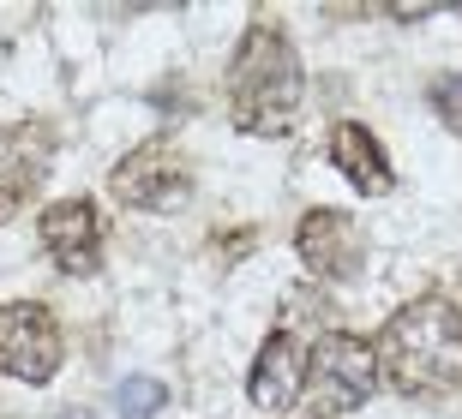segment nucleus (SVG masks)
<instances>
[{
  "label": "nucleus",
  "mask_w": 462,
  "mask_h": 419,
  "mask_svg": "<svg viewBox=\"0 0 462 419\" xmlns=\"http://www.w3.org/2000/svg\"><path fill=\"white\" fill-rule=\"evenodd\" d=\"M294 251H300V264L312 276H325V282H355L360 264H366V240L348 216L337 210H307L300 216V234H294Z\"/></svg>",
  "instance_id": "obj_6"
},
{
  "label": "nucleus",
  "mask_w": 462,
  "mask_h": 419,
  "mask_svg": "<svg viewBox=\"0 0 462 419\" xmlns=\"http://www.w3.org/2000/svg\"><path fill=\"white\" fill-rule=\"evenodd\" d=\"M108 192H115L126 210H156V216H162V210H180V204L192 198V168L174 144L151 138V144H138L133 156L115 162Z\"/></svg>",
  "instance_id": "obj_4"
},
{
  "label": "nucleus",
  "mask_w": 462,
  "mask_h": 419,
  "mask_svg": "<svg viewBox=\"0 0 462 419\" xmlns=\"http://www.w3.org/2000/svg\"><path fill=\"white\" fill-rule=\"evenodd\" d=\"M156 407H162V384L156 378H126L120 384V414L126 419H151Z\"/></svg>",
  "instance_id": "obj_11"
},
{
  "label": "nucleus",
  "mask_w": 462,
  "mask_h": 419,
  "mask_svg": "<svg viewBox=\"0 0 462 419\" xmlns=\"http://www.w3.org/2000/svg\"><path fill=\"white\" fill-rule=\"evenodd\" d=\"M300 90H307V72H300L294 42L276 24H253L235 42V60H228V114H235V126L253 138H282L294 108H300Z\"/></svg>",
  "instance_id": "obj_2"
},
{
  "label": "nucleus",
  "mask_w": 462,
  "mask_h": 419,
  "mask_svg": "<svg viewBox=\"0 0 462 419\" xmlns=\"http://www.w3.org/2000/svg\"><path fill=\"white\" fill-rule=\"evenodd\" d=\"M300 389H307V353H300V335H294V323H276L271 342H264L258 360H253L246 396H253L258 407H289Z\"/></svg>",
  "instance_id": "obj_8"
},
{
  "label": "nucleus",
  "mask_w": 462,
  "mask_h": 419,
  "mask_svg": "<svg viewBox=\"0 0 462 419\" xmlns=\"http://www.w3.org/2000/svg\"><path fill=\"white\" fill-rule=\"evenodd\" d=\"M307 389L325 414H355V407L373 402L378 389V348L360 342L348 330L319 335V348L307 353Z\"/></svg>",
  "instance_id": "obj_3"
},
{
  "label": "nucleus",
  "mask_w": 462,
  "mask_h": 419,
  "mask_svg": "<svg viewBox=\"0 0 462 419\" xmlns=\"http://www.w3.org/2000/svg\"><path fill=\"white\" fill-rule=\"evenodd\" d=\"M42 246L67 276H90L103 264V216L90 198H60L42 210Z\"/></svg>",
  "instance_id": "obj_7"
},
{
  "label": "nucleus",
  "mask_w": 462,
  "mask_h": 419,
  "mask_svg": "<svg viewBox=\"0 0 462 419\" xmlns=\"http://www.w3.org/2000/svg\"><path fill=\"white\" fill-rule=\"evenodd\" d=\"M54 144L42 126H18V132H0V222L18 210V198L42 180Z\"/></svg>",
  "instance_id": "obj_9"
},
{
  "label": "nucleus",
  "mask_w": 462,
  "mask_h": 419,
  "mask_svg": "<svg viewBox=\"0 0 462 419\" xmlns=\"http://www.w3.org/2000/svg\"><path fill=\"white\" fill-rule=\"evenodd\" d=\"M378 378L402 396H445L462 384V312L439 294H420L378 335Z\"/></svg>",
  "instance_id": "obj_1"
},
{
  "label": "nucleus",
  "mask_w": 462,
  "mask_h": 419,
  "mask_svg": "<svg viewBox=\"0 0 462 419\" xmlns=\"http://www.w3.org/2000/svg\"><path fill=\"white\" fill-rule=\"evenodd\" d=\"M330 162H337V174H348V186L366 192V198H378V192L396 186L391 162H384V150H378V138L366 132L360 120H343V126L330 132Z\"/></svg>",
  "instance_id": "obj_10"
},
{
  "label": "nucleus",
  "mask_w": 462,
  "mask_h": 419,
  "mask_svg": "<svg viewBox=\"0 0 462 419\" xmlns=\"http://www.w3.org/2000/svg\"><path fill=\"white\" fill-rule=\"evenodd\" d=\"M60 323L49 318V305L36 300H13L0 305V371L18 378V384H49L54 371H60Z\"/></svg>",
  "instance_id": "obj_5"
}]
</instances>
